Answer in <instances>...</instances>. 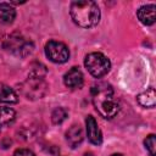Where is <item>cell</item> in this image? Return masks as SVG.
Wrapping results in <instances>:
<instances>
[{"mask_svg": "<svg viewBox=\"0 0 156 156\" xmlns=\"http://www.w3.org/2000/svg\"><path fill=\"white\" fill-rule=\"evenodd\" d=\"M85 126H87V136L89 141L94 145H100L102 143V134L95 118L93 116H87Z\"/></svg>", "mask_w": 156, "mask_h": 156, "instance_id": "obj_6", "label": "cell"}, {"mask_svg": "<svg viewBox=\"0 0 156 156\" xmlns=\"http://www.w3.org/2000/svg\"><path fill=\"white\" fill-rule=\"evenodd\" d=\"M155 5H144V6H141L139 10H138V12H136V16H138V18H139V21L143 23V24H145V26H151V24H154L155 23V18H156V16H155Z\"/></svg>", "mask_w": 156, "mask_h": 156, "instance_id": "obj_8", "label": "cell"}, {"mask_svg": "<svg viewBox=\"0 0 156 156\" xmlns=\"http://www.w3.org/2000/svg\"><path fill=\"white\" fill-rule=\"evenodd\" d=\"M84 156H94L91 152H87V154H84Z\"/></svg>", "mask_w": 156, "mask_h": 156, "instance_id": "obj_17", "label": "cell"}, {"mask_svg": "<svg viewBox=\"0 0 156 156\" xmlns=\"http://www.w3.org/2000/svg\"><path fill=\"white\" fill-rule=\"evenodd\" d=\"M45 55L55 63H65L69 58L68 48L63 43L55 40H51L45 45Z\"/></svg>", "mask_w": 156, "mask_h": 156, "instance_id": "obj_5", "label": "cell"}, {"mask_svg": "<svg viewBox=\"0 0 156 156\" xmlns=\"http://www.w3.org/2000/svg\"><path fill=\"white\" fill-rule=\"evenodd\" d=\"M144 145H145L146 150L149 151L150 156H156V136L154 134H150L145 138Z\"/></svg>", "mask_w": 156, "mask_h": 156, "instance_id": "obj_15", "label": "cell"}, {"mask_svg": "<svg viewBox=\"0 0 156 156\" xmlns=\"http://www.w3.org/2000/svg\"><path fill=\"white\" fill-rule=\"evenodd\" d=\"M63 82H65V85L67 88H71V89L82 88L83 82H84V77H83L82 71L78 67H72L68 72H66V74L63 77Z\"/></svg>", "mask_w": 156, "mask_h": 156, "instance_id": "obj_7", "label": "cell"}, {"mask_svg": "<svg viewBox=\"0 0 156 156\" xmlns=\"http://www.w3.org/2000/svg\"><path fill=\"white\" fill-rule=\"evenodd\" d=\"M17 101H18V96L15 93V90L4 83H0V102L16 104Z\"/></svg>", "mask_w": 156, "mask_h": 156, "instance_id": "obj_11", "label": "cell"}, {"mask_svg": "<svg viewBox=\"0 0 156 156\" xmlns=\"http://www.w3.org/2000/svg\"><path fill=\"white\" fill-rule=\"evenodd\" d=\"M16 118V112L11 107H0V128L11 124Z\"/></svg>", "mask_w": 156, "mask_h": 156, "instance_id": "obj_13", "label": "cell"}, {"mask_svg": "<svg viewBox=\"0 0 156 156\" xmlns=\"http://www.w3.org/2000/svg\"><path fill=\"white\" fill-rule=\"evenodd\" d=\"M136 100L143 107H149V108L155 107V105H156V91H155V89L150 88V89L140 93L136 96Z\"/></svg>", "mask_w": 156, "mask_h": 156, "instance_id": "obj_10", "label": "cell"}, {"mask_svg": "<svg viewBox=\"0 0 156 156\" xmlns=\"http://www.w3.org/2000/svg\"><path fill=\"white\" fill-rule=\"evenodd\" d=\"M83 139H84L83 129H82L79 126H77V124L72 126V127L67 130V133H66V140H67V143L69 144V146L73 147V149L77 147V146L83 141Z\"/></svg>", "mask_w": 156, "mask_h": 156, "instance_id": "obj_9", "label": "cell"}, {"mask_svg": "<svg viewBox=\"0 0 156 156\" xmlns=\"http://www.w3.org/2000/svg\"><path fill=\"white\" fill-rule=\"evenodd\" d=\"M111 156H124V155H122V154H113V155H111Z\"/></svg>", "mask_w": 156, "mask_h": 156, "instance_id": "obj_18", "label": "cell"}, {"mask_svg": "<svg viewBox=\"0 0 156 156\" xmlns=\"http://www.w3.org/2000/svg\"><path fill=\"white\" fill-rule=\"evenodd\" d=\"M48 90L46 83L39 77H30L20 85L21 94L29 100H37L45 95Z\"/></svg>", "mask_w": 156, "mask_h": 156, "instance_id": "obj_4", "label": "cell"}, {"mask_svg": "<svg viewBox=\"0 0 156 156\" xmlns=\"http://www.w3.org/2000/svg\"><path fill=\"white\" fill-rule=\"evenodd\" d=\"M16 17L15 9L6 2H0V22L2 23H11Z\"/></svg>", "mask_w": 156, "mask_h": 156, "instance_id": "obj_12", "label": "cell"}, {"mask_svg": "<svg viewBox=\"0 0 156 156\" xmlns=\"http://www.w3.org/2000/svg\"><path fill=\"white\" fill-rule=\"evenodd\" d=\"M13 156H35L33 151L28 150V149H18L15 151Z\"/></svg>", "mask_w": 156, "mask_h": 156, "instance_id": "obj_16", "label": "cell"}, {"mask_svg": "<svg viewBox=\"0 0 156 156\" xmlns=\"http://www.w3.org/2000/svg\"><path fill=\"white\" fill-rule=\"evenodd\" d=\"M69 15L73 22L82 28H90L99 23L100 10L96 2L90 0L72 1L69 6Z\"/></svg>", "mask_w": 156, "mask_h": 156, "instance_id": "obj_2", "label": "cell"}, {"mask_svg": "<svg viewBox=\"0 0 156 156\" xmlns=\"http://www.w3.org/2000/svg\"><path fill=\"white\" fill-rule=\"evenodd\" d=\"M84 65H85V68L88 69V72L91 76H94L95 78L104 77L105 74L108 73V71L111 68L110 60L101 52H91V54L87 55L85 60H84Z\"/></svg>", "mask_w": 156, "mask_h": 156, "instance_id": "obj_3", "label": "cell"}, {"mask_svg": "<svg viewBox=\"0 0 156 156\" xmlns=\"http://www.w3.org/2000/svg\"><path fill=\"white\" fill-rule=\"evenodd\" d=\"M68 116V112L66 108L63 107H57L52 111L51 113V119H52V123L54 124H61Z\"/></svg>", "mask_w": 156, "mask_h": 156, "instance_id": "obj_14", "label": "cell"}, {"mask_svg": "<svg viewBox=\"0 0 156 156\" xmlns=\"http://www.w3.org/2000/svg\"><path fill=\"white\" fill-rule=\"evenodd\" d=\"M93 104L104 118H112L119 111V104L115 99L112 87L106 82L94 84L91 88Z\"/></svg>", "mask_w": 156, "mask_h": 156, "instance_id": "obj_1", "label": "cell"}]
</instances>
